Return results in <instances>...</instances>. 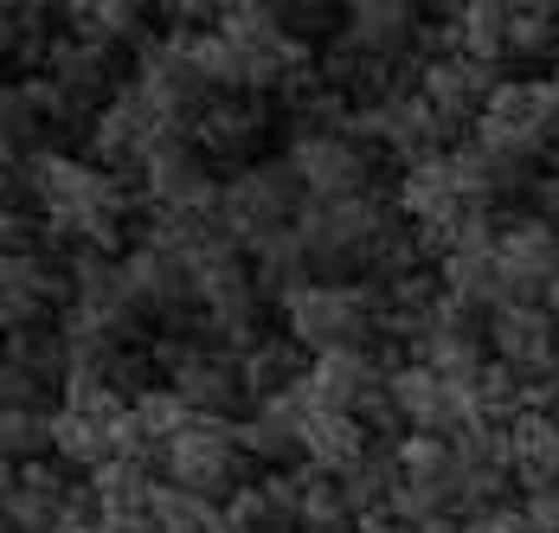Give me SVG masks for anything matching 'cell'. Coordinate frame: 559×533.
I'll return each instance as SVG.
<instances>
[{
    "instance_id": "cell-1",
    "label": "cell",
    "mask_w": 559,
    "mask_h": 533,
    "mask_svg": "<svg viewBox=\"0 0 559 533\" xmlns=\"http://www.w3.org/2000/svg\"><path fill=\"white\" fill-rule=\"evenodd\" d=\"M26 193L39 200L46 232L58 245H91V251H110L122 258V238H129V213L148 206L142 200V174H110L91 155H71V149H39L26 155Z\"/></svg>"
},
{
    "instance_id": "cell-2",
    "label": "cell",
    "mask_w": 559,
    "mask_h": 533,
    "mask_svg": "<svg viewBox=\"0 0 559 533\" xmlns=\"http://www.w3.org/2000/svg\"><path fill=\"white\" fill-rule=\"evenodd\" d=\"M386 316V296L380 283H335V276H316L309 289H296L283 303V334L302 347V354H341V347H373Z\"/></svg>"
},
{
    "instance_id": "cell-3",
    "label": "cell",
    "mask_w": 559,
    "mask_h": 533,
    "mask_svg": "<svg viewBox=\"0 0 559 533\" xmlns=\"http://www.w3.org/2000/svg\"><path fill=\"white\" fill-rule=\"evenodd\" d=\"M559 129L554 78H502L476 116V142L508 167H534Z\"/></svg>"
},
{
    "instance_id": "cell-4",
    "label": "cell",
    "mask_w": 559,
    "mask_h": 533,
    "mask_svg": "<svg viewBox=\"0 0 559 533\" xmlns=\"http://www.w3.org/2000/svg\"><path fill=\"white\" fill-rule=\"evenodd\" d=\"M399 225V206L386 193H360V200H302L296 213V238L309 245L316 270H347L373 264L380 238Z\"/></svg>"
},
{
    "instance_id": "cell-5",
    "label": "cell",
    "mask_w": 559,
    "mask_h": 533,
    "mask_svg": "<svg viewBox=\"0 0 559 533\" xmlns=\"http://www.w3.org/2000/svg\"><path fill=\"white\" fill-rule=\"evenodd\" d=\"M302 180H296V167L289 161H251V167H238L231 180H219V232L238 245V251H251L258 238H271L283 225H296L302 213Z\"/></svg>"
},
{
    "instance_id": "cell-6",
    "label": "cell",
    "mask_w": 559,
    "mask_h": 533,
    "mask_svg": "<svg viewBox=\"0 0 559 533\" xmlns=\"http://www.w3.org/2000/svg\"><path fill=\"white\" fill-rule=\"evenodd\" d=\"M245 437H238V418H193V425L174 437L168 450H162V470L174 488H187V495H200V501H231L238 488H245Z\"/></svg>"
},
{
    "instance_id": "cell-7",
    "label": "cell",
    "mask_w": 559,
    "mask_h": 533,
    "mask_svg": "<svg viewBox=\"0 0 559 533\" xmlns=\"http://www.w3.org/2000/svg\"><path fill=\"white\" fill-rule=\"evenodd\" d=\"M289 167L302 180L309 200H360V193H380V149L354 142V135H296L289 142Z\"/></svg>"
},
{
    "instance_id": "cell-8",
    "label": "cell",
    "mask_w": 559,
    "mask_h": 533,
    "mask_svg": "<svg viewBox=\"0 0 559 533\" xmlns=\"http://www.w3.org/2000/svg\"><path fill=\"white\" fill-rule=\"evenodd\" d=\"M142 200L162 218H193L219 206V180L206 174V155L193 142H162L142 161Z\"/></svg>"
},
{
    "instance_id": "cell-9",
    "label": "cell",
    "mask_w": 559,
    "mask_h": 533,
    "mask_svg": "<svg viewBox=\"0 0 559 533\" xmlns=\"http://www.w3.org/2000/svg\"><path fill=\"white\" fill-rule=\"evenodd\" d=\"M489 354L514 367L521 379L559 374V321L547 316V303H514L489 316Z\"/></svg>"
},
{
    "instance_id": "cell-10",
    "label": "cell",
    "mask_w": 559,
    "mask_h": 533,
    "mask_svg": "<svg viewBox=\"0 0 559 533\" xmlns=\"http://www.w3.org/2000/svg\"><path fill=\"white\" fill-rule=\"evenodd\" d=\"M309 412H316V399H309V379H302V386H289V392H277V399H258V405L238 418L245 457L289 470V463L302 457V430H309Z\"/></svg>"
},
{
    "instance_id": "cell-11",
    "label": "cell",
    "mask_w": 559,
    "mask_h": 533,
    "mask_svg": "<svg viewBox=\"0 0 559 533\" xmlns=\"http://www.w3.org/2000/svg\"><path fill=\"white\" fill-rule=\"evenodd\" d=\"M502 78L489 71V64H476V58H418V97L444 116V129L456 135L463 122H476L483 104H489V91H496Z\"/></svg>"
},
{
    "instance_id": "cell-12",
    "label": "cell",
    "mask_w": 559,
    "mask_h": 533,
    "mask_svg": "<svg viewBox=\"0 0 559 533\" xmlns=\"http://www.w3.org/2000/svg\"><path fill=\"white\" fill-rule=\"evenodd\" d=\"M418 33H425V7L412 0H354L347 7V26H341V46L399 64V58L418 52Z\"/></svg>"
},
{
    "instance_id": "cell-13",
    "label": "cell",
    "mask_w": 559,
    "mask_h": 533,
    "mask_svg": "<svg viewBox=\"0 0 559 533\" xmlns=\"http://www.w3.org/2000/svg\"><path fill=\"white\" fill-rule=\"evenodd\" d=\"M502 270L521 303H547V289L559 283V225L554 218H508L502 225Z\"/></svg>"
},
{
    "instance_id": "cell-14",
    "label": "cell",
    "mask_w": 559,
    "mask_h": 533,
    "mask_svg": "<svg viewBox=\"0 0 559 533\" xmlns=\"http://www.w3.org/2000/svg\"><path fill=\"white\" fill-rule=\"evenodd\" d=\"M386 360L380 347H341V354H316L309 360V399L322 412H360L373 392H386Z\"/></svg>"
},
{
    "instance_id": "cell-15",
    "label": "cell",
    "mask_w": 559,
    "mask_h": 533,
    "mask_svg": "<svg viewBox=\"0 0 559 533\" xmlns=\"http://www.w3.org/2000/svg\"><path fill=\"white\" fill-rule=\"evenodd\" d=\"M168 386L193 405V412H200V418H238V412L251 405L245 367H238V354H225V347H200V354L168 379Z\"/></svg>"
},
{
    "instance_id": "cell-16",
    "label": "cell",
    "mask_w": 559,
    "mask_h": 533,
    "mask_svg": "<svg viewBox=\"0 0 559 533\" xmlns=\"http://www.w3.org/2000/svg\"><path fill=\"white\" fill-rule=\"evenodd\" d=\"M264 129H271V116L258 97H213L193 122V149L206 161H245L264 142Z\"/></svg>"
},
{
    "instance_id": "cell-17",
    "label": "cell",
    "mask_w": 559,
    "mask_h": 533,
    "mask_svg": "<svg viewBox=\"0 0 559 533\" xmlns=\"http://www.w3.org/2000/svg\"><path fill=\"white\" fill-rule=\"evenodd\" d=\"M373 457V430L360 425L354 412H309V430H302V463L309 470H322V476H347L354 463H367Z\"/></svg>"
},
{
    "instance_id": "cell-18",
    "label": "cell",
    "mask_w": 559,
    "mask_h": 533,
    "mask_svg": "<svg viewBox=\"0 0 559 533\" xmlns=\"http://www.w3.org/2000/svg\"><path fill=\"white\" fill-rule=\"evenodd\" d=\"M245 258H251L258 289H264V296H277V303H289L296 289H309V283H316V276H309L316 258H309V245L296 238V225H283V232H271V238H258Z\"/></svg>"
},
{
    "instance_id": "cell-19",
    "label": "cell",
    "mask_w": 559,
    "mask_h": 533,
    "mask_svg": "<svg viewBox=\"0 0 559 533\" xmlns=\"http://www.w3.org/2000/svg\"><path fill=\"white\" fill-rule=\"evenodd\" d=\"M508 437H514V482L534 495V488H559V418H547V412H521L514 425H508Z\"/></svg>"
},
{
    "instance_id": "cell-20",
    "label": "cell",
    "mask_w": 559,
    "mask_h": 533,
    "mask_svg": "<svg viewBox=\"0 0 559 533\" xmlns=\"http://www.w3.org/2000/svg\"><path fill=\"white\" fill-rule=\"evenodd\" d=\"M392 457H399V482L431 488V495H450V508H456V443H450V437L405 430V437L392 443Z\"/></svg>"
},
{
    "instance_id": "cell-21",
    "label": "cell",
    "mask_w": 559,
    "mask_h": 533,
    "mask_svg": "<svg viewBox=\"0 0 559 533\" xmlns=\"http://www.w3.org/2000/svg\"><path fill=\"white\" fill-rule=\"evenodd\" d=\"M238 367H245V386H251V405L258 399H277L289 386H302L309 367H302V347L289 341V334H264L258 347H245L238 354Z\"/></svg>"
},
{
    "instance_id": "cell-22",
    "label": "cell",
    "mask_w": 559,
    "mask_h": 533,
    "mask_svg": "<svg viewBox=\"0 0 559 533\" xmlns=\"http://www.w3.org/2000/svg\"><path fill=\"white\" fill-rule=\"evenodd\" d=\"M52 450H58L64 470H104V463H116V425L58 405L52 412Z\"/></svg>"
},
{
    "instance_id": "cell-23",
    "label": "cell",
    "mask_w": 559,
    "mask_h": 533,
    "mask_svg": "<svg viewBox=\"0 0 559 533\" xmlns=\"http://www.w3.org/2000/svg\"><path fill=\"white\" fill-rule=\"evenodd\" d=\"M91 495H97V508H104V521H148V495H155V482L142 463H104V470H91Z\"/></svg>"
},
{
    "instance_id": "cell-24",
    "label": "cell",
    "mask_w": 559,
    "mask_h": 533,
    "mask_svg": "<svg viewBox=\"0 0 559 533\" xmlns=\"http://www.w3.org/2000/svg\"><path fill=\"white\" fill-rule=\"evenodd\" d=\"M148 521H155V533H219L225 508L219 501L187 495V488H174V482H155V495H148Z\"/></svg>"
},
{
    "instance_id": "cell-25",
    "label": "cell",
    "mask_w": 559,
    "mask_h": 533,
    "mask_svg": "<svg viewBox=\"0 0 559 533\" xmlns=\"http://www.w3.org/2000/svg\"><path fill=\"white\" fill-rule=\"evenodd\" d=\"M219 33L238 46V52H264V46H277L289 26H283L277 0H225L219 7Z\"/></svg>"
},
{
    "instance_id": "cell-26",
    "label": "cell",
    "mask_w": 559,
    "mask_h": 533,
    "mask_svg": "<svg viewBox=\"0 0 559 533\" xmlns=\"http://www.w3.org/2000/svg\"><path fill=\"white\" fill-rule=\"evenodd\" d=\"M508 0H469L463 7V58H476V64H502L508 58Z\"/></svg>"
},
{
    "instance_id": "cell-27",
    "label": "cell",
    "mask_w": 559,
    "mask_h": 533,
    "mask_svg": "<svg viewBox=\"0 0 559 533\" xmlns=\"http://www.w3.org/2000/svg\"><path fill=\"white\" fill-rule=\"evenodd\" d=\"M302 533H347L360 528V514H354V501H347V488L335 476H322V470H309V495H302Z\"/></svg>"
},
{
    "instance_id": "cell-28",
    "label": "cell",
    "mask_w": 559,
    "mask_h": 533,
    "mask_svg": "<svg viewBox=\"0 0 559 533\" xmlns=\"http://www.w3.org/2000/svg\"><path fill=\"white\" fill-rule=\"evenodd\" d=\"M547 52H559V7L521 0L508 13V58H547Z\"/></svg>"
},
{
    "instance_id": "cell-29",
    "label": "cell",
    "mask_w": 559,
    "mask_h": 533,
    "mask_svg": "<svg viewBox=\"0 0 559 533\" xmlns=\"http://www.w3.org/2000/svg\"><path fill=\"white\" fill-rule=\"evenodd\" d=\"M129 412H135V425L148 430L162 450H168L174 437H180V430L200 418V412H193V405H187L174 386H148V392H135V399H129Z\"/></svg>"
},
{
    "instance_id": "cell-30",
    "label": "cell",
    "mask_w": 559,
    "mask_h": 533,
    "mask_svg": "<svg viewBox=\"0 0 559 533\" xmlns=\"http://www.w3.org/2000/svg\"><path fill=\"white\" fill-rule=\"evenodd\" d=\"M0 142H7V149H20V155L52 149V142H46V122L33 116L26 91H20V78H7V71H0Z\"/></svg>"
},
{
    "instance_id": "cell-31",
    "label": "cell",
    "mask_w": 559,
    "mask_h": 533,
    "mask_svg": "<svg viewBox=\"0 0 559 533\" xmlns=\"http://www.w3.org/2000/svg\"><path fill=\"white\" fill-rule=\"evenodd\" d=\"M52 450V412H0V457L13 470L39 463Z\"/></svg>"
},
{
    "instance_id": "cell-32",
    "label": "cell",
    "mask_w": 559,
    "mask_h": 533,
    "mask_svg": "<svg viewBox=\"0 0 559 533\" xmlns=\"http://www.w3.org/2000/svg\"><path fill=\"white\" fill-rule=\"evenodd\" d=\"M91 7V26L110 39L116 52L129 46V52H142V46H155L148 39V7H135V0H84Z\"/></svg>"
},
{
    "instance_id": "cell-33",
    "label": "cell",
    "mask_w": 559,
    "mask_h": 533,
    "mask_svg": "<svg viewBox=\"0 0 559 533\" xmlns=\"http://www.w3.org/2000/svg\"><path fill=\"white\" fill-rule=\"evenodd\" d=\"M20 91H26L33 116L46 122V135H52V129H78V122H97V116L78 104V97H71L64 84H58V78H46V71H39V78H20Z\"/></svg>"
},
{
    "instance_id": "cell-34",
    "label": "cell",
    "mask_w": 559,
    "mask_h": 533,
    "mask_svg": "<svg viewBox=\"0 0 559 533\" xmlns=\"http://www.w3.org/2000/svg\"><path fill=\"white\" fill-rule=\"evenodd\" d=\"M283 26L309 46V39H322V33H335L341 39V26H347V7H329V0H289L283 7Z\"/></svg>"
},
{
    "instance_id": "cell-35",
    "label": "cell",
    "mask_w": 559,
    "mask_h": 533,
    "mask_svg": "<svg viewBox=\"0 0 559 533\" xmlns=\"http://www.w3.org/2000/svg\"><path fill=\"white\" fill-rule=\"evenodd\" d=\"M225 521H238V528H251V533L283 528L277 508H271V495H264V482H245V488H238V495L225 501Z\"/></svg>"
},
{
    "instance_id": "cell-36",
    "label": "cell",
    "mask_w": 559,
    "mask_h": 533,
    "mask_svg": "<svg viewBox=\"0 0 559 533\" xmlns=\"http://www.w3.org/2000/svg\"><path fill=\"white\" fill-rule=\"evenodd\" d=\"M0 251H39V218L20 200H0Z\"/></svg>"
},
{
    "instance_id": "cell-37",
    "label": "cell",
    "mask_w": 559,
    "mask_h": 533,
    "mask_svg": "<svg viewBox=\"0 0 559 533\" xmlns=\"http://www.w3.org/2000/svg\"><path fill=\"white\" fill-rule=\"evenodd\" d=\"M521 514H527V528L534 533H559V488H534V495H521Z\"/></svg>"
},
{
    "instance_id": "cell-38",
    "label": "cell",
    "mask_w": 559,
    "mask_h": 533,
    "mask_svg": "<svg viewBox=\"0 0 559 533\" xmlns=\"http://www.w3.org/2000/svg\"><path fill=\"white\" fill-rule=\"evenodd\" d=\"M463 533H534V528H527V514H521V508H489V514L463 521Z\"/></svg>"
},
{
    "instance_id": "cell-39",
    "label": "cell",
    "mask_w": 559,
    "mask_h": 533,
    "mask_svg": "<svg viewBox=\"0 0 559 533\" xmlns=\"http://www.w3.org/2000/svg\"><path fill=\"white\" fill-rule=\"evenodd\" d=\"M26 193V155L0 142V200H20Z\"/></svg>"
},
{
    "instance_id": "cell-40",
    "label": "cell",
    "mask_w": 559,
    "mask_h": 533,
    "mask_svg": "<svg viewBox=\"0 0 559 533\" xmlns=\"http://www.w3.org/2000/svg\"><path fill=\"white\" fill-rule=\"evenodd\" d=\"M527 200H534V218H554L559 225V174H534L527 180Z\"/></svg>"
},
{
    "instance_id": "cell-41",
    "label": "cell",
    "mask_w": 559,
    "mask_h": 533,
    "mask_svg": "<svg viewBox=\"0 0 559 533\" xmlns=\"http://www.w3.org/2000/svg\"><path fill=\"white\" fill-rule=\"evenodd\" d=\"M97 533H155V521H97Z\"/></svg>"
},
{
    "instance_id": "cell-42",
    "label": "cell",
    "mask_w": 559,
    "mask_h": 533,
    "mask_svg": "<svg viewBox=\"0 0 559 533\" xmlns=\"http://www.w3.org/2000/svg\"><path fill=\"white\" fill-rule=\"evenodd\" d=\"M13 482H20V470H13V463H7V457H0V495H7V488H13Z\"/></svg>"
},
{
    "instance_id": "cell-43",
    "label": "cell",
    "mask_w": 559,
    "mask_h": 533,
    "mask_svg": "<svg viewBox=\"0 0 559 533\" xmlns=\"http://www.w3.org/2000/svg\"><path fill=\"white\" fill-rule=\"evenodd\" d=\"M547 316L559 321V283H554V289H547Z\"/></svg>"
},
{
    "instance_id": "cell-44",
    "label": "cell",
    "mask_w": 559,
    "mask_h": 533,
    "mask_svg": "<svg viewBox=\"0 0 559 533\" xmlns=\"http://www.w3.org/2000/svg\"><path fill=\"white\" fill-rule=\"evenodd\" d=\"M554 104H559V64H554Z\"/></svg>"
},
{
    "instance_id": "cell-45",
    "label": "cell",
    "mask_w": 559,
    "mask_h": 533,
    "mask_svg": "<svg viewBox=\"0 0 559 533\" xmlns=\"http://www.w3.org/2000/svg\"><path fill=\"white\" fill-rule=\"evenodd\" d=\"M271 533H302V528H271Z\"/></svg>"
},
{
    "instance_id": "cell-46",
    "label": "cell",
    "mask_w": 559,
    "mask_h": 533,
    "mask_svg": "<svg viewBox=\"0 0 559 533\" xmlns=\"http://www.w3.org/2000/svg\"><path fill=\"white\" fill-rule=\"evenodd\" d=\"M0 533H7V514H0Z\"/></svg>"
},
{
    "instance_id": "cell-47",
    "label": "cell",
    "mask_w": 559,
    "mask_h": 533,
    "mask_svg": "<svg viewBox=\"0 0 559 533\" xmlns=\"http://www.w3.org/2000/svg\"><path fill=\"white\" fill-rule=\"evenodd\" d=\"M554 174H559V155H554Z\"/></svg>"
}]
</instances>
